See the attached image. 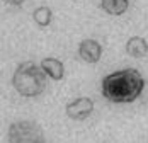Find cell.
I'll return each mask as SVG.
<instances>
[{
    "label": "cell",
    "mask_w": 148,
    "mask_h": 143,
    "mask_svg": "<svg viewBox=\"0 0 148 143\" xmlns=\"http://www.w3.org/2000/svg\"><path fill=\"white\" fill-rule=\"evenodd\" d=\"M145 89V78L134 68L112 72L102 78V96L114 104L136 100Z\"/></svg>",
    "instance_id": "1"
},
{
    "label": "cell",
    "mask_w": 148,
    "mask_h": 143,
    "mask_svg": "<svg viewBox=\"0 0 148 143\" xmlns=\"http://www.w3.org/2000/svg\"><path fill=\"white\" fill-rule=\"evenodd\" d=\"M12 85L22 97H38L46 89V73L32 61L21 63L12 75Z\"/></svg>",
    "instance_id": "2"
},
{
    "label": "cell",
    "mask_w": 148,
    "mask_h": 143,
    "mask_svg": "<svg viewBox=\"0 0 148 143\" xmlns=\"http://www.w3.org/2000/svg\"><path fill=\"white\" fill-rule=\"evenodd\" d=\"M9 143H45L43 129L34 121H15L9 126Z\"/></svg>",
    "instance_id": "3"
},
{
    "label": "cell",
    "mask_w": 148,
    "mask_h": 143,
    "mask_svg": "<svg viewBox=\"0 0 148 143\" xmlns=\"http://www.w3.org/2000/svg\"><path fill=\"white\" fill-rule=\"evenodd\" d=\"M65 111H66V116L70 119H75V121L85 119L94 111V100L89 99V97H78V99L72 100Z\"/></svg>",
    "instance_id": "4"
},
{
    "label": "cell",
    "mask_w": 148,
    "mask_h": 143,
    "mask_svg": "<svg viewBox=\"0 0 148 143\" xmlns=\"http://www.w3.org/2000/svg\"><path fill=\"white\" fill-rule=\"evenodd\" d=\"M78 55L87 63H97L102 56V48L95 39H84L78 46Z\"/></svg>",
    "instance_id": "5"
},
{
    "label": "cell",
    "mask_w": 148,
    "mask_h": 143,
    "mask_svg": "<svg viewBox=\"0 0 148 143\" xmlns=\"http://www.w3.org/2000/svg\"><path fill=\"white\" fill-rule=\"evenodd\" d=\"M39 67L53 80H61L63 75H65V67H63V63L60 61L58 58H45V60H41Z\"/></svg>",
    "instance_id": "6"
},
{
    "label": "cell",
    "mask_w": 148,
    "mask_h": 143,
    "mask_svg": "<svg viewBox=\"0 0 148 143\" xmlns=\"http://www.w3.org/2000/svg\"><path fill=\"white\" fill-rule=\"evenodd\" d=\"M126 53L133 58H143L148 55V43L141 36H133L126 43Z\"/></svg>",
    "instance_id": "7"
},
{
    "label": "cell",
    "mask_w": 148,
    "mask_h": 143,
    "mask_svg": "<svg viewBox=\"0 0 148 143\" xmlns=\"http://www.w3.org/2000/svg\"><path fill=\"white\" fill-rule=\"evenodd\" d=\"M102 9L111 15H123L128 10V0H101Z\"/></svg>",
    "instance_id": "8"
},
{
    "label": "cell",
    "mask_w": 148,
    "mask_h": 143,
    "mask_svg": "<svg viewBox=\"0 0 148 143\" xmlns=\"http://www.w3.org/2000/svg\"><path fill=\"white\" fill-rule=\"evenodd\" d=\"M32 19H34V22L39 26V28H46V26H49L51 24V19H53V12H51V9L49 7H38L34 12H32Z\"/></svg>",
    "instance_id": "9"
},
{
    "label": "cell",
    "mask_w": 148,
    "mask_h": 143,
    "mask_svg": "<svg viewBox=\"0 0 148 143\" xmlns=\"http://www.w3.org/2000/svg\"><path fill=\"white\" fill-rule=\"evenodd\" d=\"M3 2L9 3V5H14V7H19V5L24 3V0H3Z\"/></svg>",
    "instance_id": "10"
}]
</instances>
